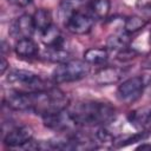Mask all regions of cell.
Segmentation results:
<instances>
[{
	"mask_svg": "<svg viewBox=\"0 0 151 151\" xmlns=\"http://www.w3.org/2000/svg\"><path fill=\"white\" fill-rule=\"evenodd\" d=\"M41 118H42L44 125L47 129L57 132H65V133L74 132L79 127L78 123L76 122V119L73 118L68 109H64L58 112L42 116Z\"/></svg>",
	"mask_w": 151,
	"mask_h": 151,
	"instance_id": "5",
	"label": "cell"
},
{
	"mask_svg": "<svg viewBox=\"0 0 151 151\" xmlns=\"http://www.w3.org/2000/svg\"><path fill=\"white\" fill-rule=\"evenodd\" d=\"M34 31L35 28H34L33 17L29 14H21L11 22L8 33L12 38L19 40L24 38H31Z\"/></svg>",
	"mask_w": 151,
	"mask_h": 151,
	"instance_id": "8",
	"label": "cell"
},
{
	"mask_svg": "<svg viewBox=\"0 0 151 151\" xmlns=\"http://www.w3.org/2000/svg\"><path fill=\"white\" fill-rule=\"evenodd\" d=\"M4 101L11 110L31 112L42 117L67 109L70 98L64 91L52 86L46 90L33 92L12 88L5 94Z\"/></svg>",
	"mask_w": 151,
	"mask_h": 151,
	"instance_id": "1",
	"label": "cell"
},
{
	"mask_svg": "<svg viewBox=\"0 0 151 151\" xmlns=\"http://www.w3.org/2000/svg\"><path fill=\"white\" fill-rule=\"evenodd\" d=\"M96 139L98 140V143H101L103 145H111V146H113L116 137L111 132H109L105 127H99L98 131L96 132Z\"/></svg>",
	"mask_w": 151,
	"mask_h": 151,
	"instance_id": "20",
	"label": "cell"
},
{
	"mask_svg": "<svg viewBox=\"0 0 151 151\" xmlns=\"http://www.w3.org/2000/svg\"><path fill=\"white\" fill-rule=\"evenodd\" d=\"M32 17H33V22H34V28L39 33H42L45 29H47L53 24L52 22V14L46 8L37 9Z\"/></svg>",
	"mask_w": 151,
	"mask_h": 151,
	"instance_id": "18",
	"label": "cell"
},
{
	"mask_svg": "<svg viewBox=\"0 0 151 151\" xmlns=\"http://www.w3.org/2000/svg\"><path fill=\"white\" fill-rule=\"evenodd\" d=\"M109 59V51L104 47H92L84 52V60L90 65H101Z\"/></svg>",
	"mask_w": 151,
	"mask_h": 151,
	"instance_id": "17",
	"label": "cell"
},
{
	"mask_svg": "<svg viewBox=\"0 0 151 151\" xmlns=\"http://www.w3.org/2000/svg\"><path fill=\"white\" fill-rule=\"evenodd\" d=\"M125 74V68L118 66H105L93 74V81L99 86H109L119 83Z\"/></svg>",
	"mask_w": 151,
	"mask_h": 151,
	"instance_id": "10",
	"label": "cell"
},
{
	"mask_svg": "<svg viewBox=\"0 0 151 151\" xmlns=\"http://www.w3.org/2000/svg\"><path fill=\"white\" fill-rule=\"evenodd\" d=\"M139 53L132 48V47H127V48H124L119 52H117V59L120 60V61H129V60H132L134 59Z\"/></svg>",
	"mask_w": 151,
	"mask_h": 151,
	"instance_id": "21",
	"label": "cell"
},
{
	"mask_svg": "<svg viewBox=\"0 0 151 151\" xmlns=\"http://www.w3.org/2000/svg\"><path fill=\"white\" fill-rule=\"evenodd\" d=\"M68 110L79 126H104L116 118V109L99 100L79 101Z\"/></svg>",
	"mask_w": 151,
	"mask_h": 151,
	"instance_id": "2",
	"label": "cell"
},
{
	"mask_svg": "<svg viewBox=\"0 0 151 151\" xmlns=\"http://www.w3.org/2000/svg\"><path fill=\"white\" fill-rule=\"evenodd\" d=\"M147 24H149V21L146 19L138 17V15H131L125 19L123 29L130 34H134V33L142 31Z\"/></svg>",
	"mask_w": 151,
	"mask_h": 151,
	"instance_id": "19",
	"label": "cell"
},
{
	"mask_svg": "<svg viewBox=\"0 0 151 151\" xmlns=\"http://www.w3.org/2000/svg\"><path fill=\"white\" fill-rule=\"evenodd\" d=\"M94 18L88 12H83L80 9L74 11L67 18L63 20L65 28L76 35H84L91 32L94 25Z\"/></svg>",
	"mask_w": 151,
	"mask_h": 151,
	"instance_id": "7",
	"label": "cell"
},
{
	"mask_svg": "<svg viewBox=\"0 0 151 151\" xmlns=\"http://www.w3.org/2000/svg\"><path fill=\"white\" fill-rule=\"evenodd\" d=\"M131 35L132 34L125 32L124 29L114 32L113 34L109 35V38L106 39V48L119 52L124 48L130 47V45L132 42Z\"/></svg>",
	"mask_w": 151,
	"mask_h": 151,
	"instance_id": "14",
	"label": "cell"
},
{
	"mask_svg": "<svg viewBox=\"0 0 151 151\" xmlns=\"http://www.w3.org/2000/svg\"><path fill=\"white\" fill-rule=\"evenodd\" d=\"M150 41H151V31H150Z\"/></svg>",
	"mask_w": 151,
	"mask_h": 151,
	"instance_id": "28",
	"label": "cell"
},
{
	"mask_svg": "<svg viewBox=\"0 0 151 151\" xmlns=\"http://www.w3.org/2000/svg\"><path fill=\"white\" fill-rule=\"evenodd\" d=\"M144 86H145L144 79L142 77L134 76V77L127 78L126 80L119 84L116 92L117 99L125 105L133 104L142 97Z\"/></svg>",
	"mask_w": 151,
	"mask_h": 151,
	"instance_id": "6",
	"label": "cell"
},
{
	"mask_svg": "<svg viewBox=\"0 0 151 151\" xmlns=\"http://www.w3.org/2000/svg\"><path fill=\"white\" fill-rule=\"evenodd\" d=\"M33 138V129L28 125L15 126L5 134L2 143L8 147H21Z\"/></svg>",
	"mask_w": 151,
	"mask_h": 151,
	"instance_id": "9",
	"label": "cell"
},
{
	"mask_svg": "<svg viewBox=\"0 0 151 151\" xmlns=\"http://www.w3.org/2000/svg\"><path fill=\"white\" fill-rule=\"evenodd\" d=\"M149 87L151 88V79H150V81H149Z\"/></svg>",
	"mask_w": 151,
	"mask_h": 151,
	"instance_id": "27",
	"label": "cell"
},
{
	"mask_svg": "<svg viewBox=\"0 0 151 151\" xmlns=\"http://www.w3.org/2000/svg\"><path fill=\"white\" fill-rule=\"evenodd\" d=\"M7 1L12 5L18 6V7H26L32 2V0H7Z\"/></svg>",
	"mask_w": 151,
	"mask_h": 151,
	"instance_id": "24",
	"label": "cell"
},
{
	"mask_svg": "<svg viewBox=\"0 0 151 151\" xmlns=\"http://www.w3.org/2000/svg\"><path fill=\"white\" fill-rule=\"evenodd\" d=\"M40 37H41V41L45 45V47L65 48V38L61 31L53 24L47 29H45L42 33H40Z\"/></svg>",
	"mask_w": 151,
	"mask_h": 151,
	"instance_id": "12",
	"label": "cell"
},
{
	"mask_svg": "<svg viewBox=\"0 0 151 151\" xmlns=\"http://www.w3.org/2000/svg\"><path fill=\"white\" fill-rule=\"evenodd\" d=\"M41 57L51 63L55 64H61L65 61H68L72 59L71 52L65 47V48H48L45 47V50L41 52Z\"/></svg>",
	"mask_w": 151,
	"mask_h": 151,
	"instance_id": "15",
	"label": "cell"
},
{
	"mask_svg": "<svg viewBox=\"0 0 151 151\" xmlns=\"http://www.w3.org/2000/svg\"><path fill=\"white\" fill-rule=\"evenodd\" d=\"M137 150H151V143H143L137 146Z\"/></svg>",
	"mask_w": 151,
	"mask_h": 151,
	"instance_id": "26",
	"label": "cell"
},
{
	"mask_svg": "<svg viewBox=\"0 0 151 151\" xmlns=\"http://www.w3.org/2000/svg\"><path fill=\"white\" fill-rule=\"evenodd\" d=\"M127 120L133 127L140 131L144 130L151 123V104L144 105L131 111L127 114Z\"/></svg>",
	"mask_w": 151,
	"mask_h": 151,
	"instance_id": "11",
	"label": "cell"
},
{
	"mask_svg": "<svg viewBox=\"0 0 151 151\" xmlns=\"http://www.w3.org/2000/svg\"><path fill=\"white\" fill-rule=\"evenodd\" d=\"M142 68L144 70H151V52H149L145 58L142 61Z\"/></svg>",
	"mask_w": 151,
	"mask_h": 151,
	"instance_id": "23",
	"label": "cell"
},
{
	"mask_svg": "<svg viewBox=\"0 0 151 151\" xmlns=\"http://www.w3.org/2000/svg\"><path fill=\"white\" fill-rule=\"evenodd\" d=\"M90 73V64L85 60H74L58 64V66L52 72V80L55 84L78 81Z\"/></svg>",
	"mask_w": 151,
	"mask_h": 151,
	"instance_id": "4",
	"label": "cell"
},
{
	"mask_svg": "<svg viewBox=\"0 0 151 151\" xmlns=\"http://www.w3.org/2000/svg\"><path fill=\"white\" fill-rule=\"evenodd\" d=\"M14 52L21 59H33L38 57L39 48L38 45L31 38H24L17 40L14 46Z\"/></svg>",
	"mask_w": 151,
	"mask_h": 151,
	"instance_id": "13",
	"label": "cell"
},
{
	"mask_svg": "<svg viewBox=\"0 0 151 151\" xmlns=\"http://www.w3.org/2000/svg\"><path fill=\"white\" fill-rule=\"evenodd\" d=\"M136 7L140 11H151V0H137Z\"/></svg>",
	"mask_w": 151,
	"mask_h": 151,
	"instance_id": "22",
	"label": "cell"
},
{
	"mask_svg": "<svg viewBox=\"0 0 151 151\" xmlns=\"http://www.w3.org/2000/svg\"><path fill=\"white\" fill-rule=\"evenodd\" d=\"M111 9L110 0H91L88 4V13L97 20H104L107 18Z\"/></svg>",
	"mask_w": 151,
	"mask_h": 151,
	"instance_id": "16",
	"label": "cell"
},
{
	"mask_svg": "<svg viewBox=\"0 0 151 151\" xmlns=\"http://www.w3.org/2000/svg\"><path fill=\"white\" fill-rule=\"evenodd\" d=\"M8 66H9L8 61L6 60L5 55H2V57H1V64H0V73H1V74H5V72H6V70L8 68Z\"/></svg>",
	"mask_w": 151,
	"mask_h": 151,
	"instance_id": "25",
	"label": "cell"
},
{
	"mask_svg": "<svg viewBox=\"0 0 151 151\" xmlns=\"http://www.w3.org/2000/svg\"><path fill=\"white\" fill-rule=\"evenodd\" d=\"M6 81L14 88L25 92H33V91H41L52 87L48 81H46L39 74L21 68H13L8 72L6 77Z\"/></svg>",
	"mask_w": 151,
	"mask_h": 151,
	"instance_id": "3",
	"label": "cell"
}]
</instances>
